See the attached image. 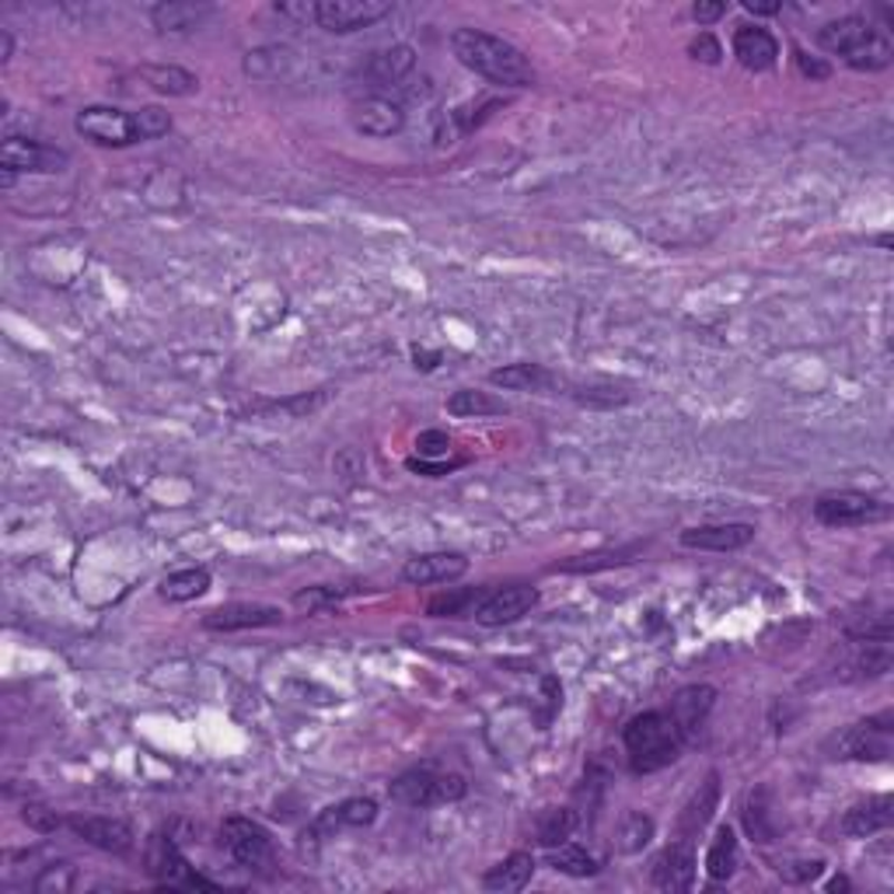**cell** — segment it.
<instances>
[{
  "mask_svg": "<svg viewBox=\"0 0 894 894\" xmlns=\"http://www.w3.org/2000/svg\"><path fill=\"white\" fill-rule=\"evenodd\" d=\"M716 804H720V776H716V772H710L706 783L692 793V801H689L685 811L679 814V835H682V838H695L699 832H703V828L710 825V817H713Z\"/></svg>",
  "mask_w": 894,
  "mask_h": 894,
  "instance_id": "cb8c5ba5",
  "label": "cell"
},
{
  "mask_svg": "<svg viewBox=\"0 0 894 894\" xmlns=\"http://www.w3.org/2000/svg\"><path fill=\"white\" fill-rule=\"evenodd\" d=\"M741 8L752 11V14H780L783 0H741Z\"/></svg>",
  "mask_w": 894,
  "mask_h": 894,
  "instance_id": "c3c4849f",
  "label": "cell"
},
{
  "mask_svg": "<svg viewBox=\"0 0 894 894\" xmlns=\"http://www.w3.org/2000/svg\"><path fill=\"white\" fill-rule=\"evenodd\" d=\"M570 399L587 409H619L630 402V392L615 389V384H576L570 389Z\"/></svg>",
  "mask_w": 894,
  "mask_h": 894,
  "instance_id": "74e56055",
  "label": "cell"
},
{
  "mask_svg": "<svg viewBox=\"0 0 894 894\" xmlns=\"http://www.w3.org/2000/svg\"><path fill=\"white\" fill-rule=\"evenodd\" d=\"M713 706H716V689L713 685H689V689H682L679 695L671 699L667 713L682 727L685 741H692L699 731H703V723L713 713Z\"/></svg>",
  "mask_w": 894,
  "mask_h": 894,
  "instance_id": "44dd1931",
  "label": "cell"
},
{
  "mask_svg": "<svg viewBox=\"0 0 894 894\" xmlns=\"http://www.w3.org/2000/svg\"><path fill=\"white\" fill-rule=\"evenodd\" d=\"M465 573H469V560L462 552H426V555H416V560H409L402 566V580L405 584H416V587L451 584V580L465 576Z\"/></svg>",
  "mask_w": 894,
  "mask_h": 894,
  "instance_id": "d6986e66",
  "label": "cell"
},
{
  "mask_svg": "<svg viewBox=\"0 0 894 894\" xmlns=\"http://www.w3.org/2000/svg\"><path fill=\"white\" fill-rule=\"evenodd\" d=\"M283 612L277 605H259V601H231L203 615L207 633H238V630H265V625H280Z\"/></svg>",
  "mask_w": 894,
  "mask_h": 894,
  "instance_id": "9a60e30c",
  "label": "cell"
},
{
  "mask_svg": "<svg viewBox=\"0 0 894 894\" xmlns=\"http://www.w3.org/2000/svg\"><path fill=\"white\" fill-rule=\"evenodd\" d=\"M622 744L636 776H650V772H661L679 762L689 741L667 710H646L625 723Z\"/></svg>",
  "mask_w": 894,
  "mask_h": 894,
  "instance_id": "7a4b0ae2",
  "label": "cell"
},
{
  "mask_svg": "<svg viewBox=\"0 0 894 894\" xmlns=\"http://www.w3.org/2000/svg\"><path fill=\"white\" fill-rule=\"evenodd\" d=\"M891 713L863 720L832 737V759L842 762H887L891 759Z\"/></svg>",
  "mask_w": 894,
  "mask_h": 894,
  "instance_id": "8992f818",
  "label": "cell"
},
{
  "mask_svg": "<svg viewBox=\"0 0 894 894\" xmlns=\"http://www.w3.org/2000/svg\"><path fill=\"white\" fill-rule=\"evenodd\" d=\"M734 870H737V835L731 825H720L706 853V877L713 884H723L734 877Z\"/></svg>",
  "mask_w": 894,
  "mask_h": 894,
  "instance_id": "83f0119b",
  "label": "cell"
},
{
  "mask_svg": "<svg viewBox=\"0 0 894 894\" xmlns=\"http://www.w3.org/2000/svg\"><path fill=\"white\" fill-rule=\"evenodd\" d=\"M828 891H850V881H845V877H835V881L828 884Z\"/></svg>",
  "mask_w": 894,
  "mask_h": 894,
  "instance_id": "816d5d0a",
  "label": "cell"
},
{
  "mask_svg": "<svg viewBox=\"0 0 894 894\" xmlns=\"http://www.w3.org/2000/svg\"><path fill=\"white\" fill-rule=\"evenodd\" d=\"M378 817V804L371 796H350V801L329 807L319 821H315V832H332V828H368L374 825Z\"/></svg>",
  "mask_w": 894,
  "mask_h": 894,
  "instance_id": "484cf974",
  "label": "cell"
},
{
  "mask_svg": "<svg viewBox=\"0 0 894 894\" xmlns=\"http://www.w3.org/2000/svg\"><path fill=\"white\" fill-rule=\"evenodd\" d=\"M0 164L4 172H36V175H57L70 164V154L53 148V143H39L26 137H8L0 143Z\"/></svg>",
  "mask_w": 894,
  "mask_h": 894,
  "instance_id": "8fae6325",
  "label": "cell"
},
{
  "mask_svg": "<svg viewBox=\"0 0 894 894\" xmlns=\"http://www.w3.org/2000/svg\"><path fill=\"white\" fill-rule=\"evenodd\" d=\"M148 874L158 887H168V891H217L213 881H207L203 874H197V870L189 866L179 842L161 832L151 835L148 842Z\"/></svg>",
  "mask_w": 894,
  "mask_h": 894,
  "instance_id": "5b68a950",
  "label": "cell"
},
{
  "mask_svg": "<svg viewBox=\"0 0 894 894\" xmlns=\"http://www.w3.org/2000/svg\"><path fill=\"white\" fill-rule=\"evenodd\" d=\"M776 874H780L786 884H811V881H817L821 874H825V860H807V856H801V860H783V863L776 866Z\"/></svg>",
  "mask_w": 894,
  "mask_h": 894,
  "instance_id": "ab89813d",
  "label": "cell"
},
{
  "mask_svg": "<svg viewBox=\"0 0 894 894\" xmlns=\"http://www.w3.org/2000/svg\"><path fill=\"white\" fill-rule=\"evenodd\" d=\"M133 119H137L140 140H158V137H164L168 130H172V115H168L164 109H158V106H143V109H137Z\"/></svg>",
  "mask_w": 894,
  "mask_h": 894,
  "instance_id": "60d3db41",
  "label": "cell"
},
{
  "mask_svg": "<svg viewBox=\"0 0 894 894\" xmlns=\"http://www.w3.org/2000/svg\"><path fill=\"white\" fill-rule=\"evenodd\" d=\"M650 881H654L657 891H671V894H682V891H692L695 884V842L692 838H671L661 856L650 866Z\"/></svg>",
  "mask_w": 894,
  "mask_h": 894,
  "instance_id": "7c38bea8",
  "label": "cell"
},
{
  "mask_svg": "<svg viewBox=\"0 0 894 894\" xmlns=\"http://www.w3.org/2000/svg\"><path fill=\"white\" fill-rule=\"evenodd\" d=\"M213 14L210 4H192V0H168V4H154L151 8V21L158 32H197L203 21Z\"/></svg>",
  "mask_w": 894,
  "mask_h": 894,
  "instance_id": "603a6c76",
  "label": "cell"
},
{
  "mask_svg": "<svg viewBox=\"0 0 894 894\" xmlns=\"http://www.w3.org/2000/svg\"><path fill=\"white\" fill-rule=\"evenodd\" d=\"M26 821L36 828V832H57L60 828V817L53 811H46V807H26Z\"/></svg>",
  "mask_w": 894,
  "mask_h": 894,
  "instance_id": "7dc6e473",
  "label": "cell"
},
{
  "mask_svg": "<svg viewBox=\"0 0 894 894\" xmlns=\"http://www.w3.org/2000/svg\"><path fill=\"white\" fill-rule=\"evenodd\" d=\"M891 825H894V796L891 793L866 796V801L853 804L850 811L842 814V835H850V838L881 835Z\"/></svg>",
  "mask_w": 894,
  "mask_h": 894,
  "instance_id": "ffe728a7",
  "label": "cell"
},
{
  "mask_svg": "<svg viewBox=\"0 0 894 894\" xmlns=\"http://www.w3.org/2000/svg\"><path fill=\"white\" fill-rule=\"evenodd\" d=\"M332 601H340V591H332V587H308V591L294 594V605L301 612H319V609L332 605Z\"/></svg>",
  "mask_w": 894,
  "mask_h": 894,
  "instance_id": "b9f144b4",
  "label": "cell"
},
{
  "mask_svg": "<svg viewBox=\"0 0 894 894\" xmlns=\"http://www.w3.org/2000/svg\"><path fill=\"white\" fill-rule=\"evenodd\" d=\"M277 11L280 14H287V18H301V21H315V4H277Z\"/></svg>",
  "mask_w": 894,
  "mask_h": 894,
  "instance_id": "681fc988",
  "label": "cell"
},
{
  "mask_svg": "<svg viewBox=\"0 0 894 894\" xmlns=\"http://www.w3.org/2000/svg\"><path fill=\"white\" fill-rule=\"evenodd\" d=\"M549 866L555 870V874H566V877H594L597 874V860L587 850H580V845H570V842L549 850Z\"/></svg>",
  "mask_w": 894,
  "mask_h": 894,
  "instance_id": "836d02e7",
  "label": "cell"
},
{
  "mask_svg": "<svg viewBox=\"0 0 894 894\" xmlns=\"http://www.w3.org/2000/svg\"><path fill=\"white\" fill-rule=\"evenodd\" d=\"M350 123L356 133L384 140V137H395L405 130V109H402V102L389 99V94H364V99L353 106Z\"/></svg>",
  "mask_w": 894,
  "mask_h": 894,
  "instance_id": "5bb4252c",
  "label": "cell"
},
{
  "mask_svg": "<svg viewBox=\"0 0 894 894\" xmlns=\"http://www.w3.org/2000/svg\"><path fill=\"white\" fill-rule=\"evenodd\" d=\"M689 57L692 60H699V63H720V57H723V46L710 36V32H699L692 42H689Z\"/></svg>",
  "mask_w": 894,
  "mask_h": 894,
  "instance_id": "7bdbcfd3",
  "label": "cell"
},
{
  "mask_svg": "<svg viewBox=\"0 0 894 894\" xmlns=\"http://www.w3.org/2000/svg\"><path fill=\"white\" fill-rule=\"evenodd\" d=\"M486 594L490 591H448V594H438V597H430L426 615H433V619H462V615H472V609H479Z\"/></svg>",
  "mask_w": 894,
  "mask_h": 894,
  "instance_id": "e575fe53",
  "label": "cell"
},
{
  "mask_svg": "<svg viewBox=\"0 0 894 894\" xmlns=\"http://www.w3.org/2000/svg\"><path fill=\"white\" fill-rule=\"evenodd\" d=\"M576 825H580L576 811H570V807H545L539 814V821H535V838H539V845H545V850H555V845L570 842V835L576 832Z\"/></svg>",
  "mask_w": 894,
  "mask_h": 894,
  "instance_id": "f546056e",
  "label": "cell"
},
{
  "mask_svg": "<svg viewBox=\"0 0 894 894\" xmlns=\"http://www.w3.org/2000/svg\"><path fill=\"white\" fill-rule=\"evenodd\" d=\"M451 53L458 63L469 67L472 74L490 81L496 88H535L539 74L531 60L518 50L514 42L490 36L482 29H454L451 32Z\"/></svg>",
  "mask_w": 894,
  "mask_h": 894,
  "instance_id": "6da1fadb",
  "label": "cell"
},
{
  "mask_svg": "<svg viewBox=\"0 0 894 894\" xmlns=\"http://www.w3.org/2000/svg\"><path fill=\"white\" fill-rule=\"evenodd\" d=\"M535 877V856L531 853H511L503 863H496L486 877H482V887L493 894H514L524 891Z\"/></svg>",
  "mask_w": 894,
  "mask_h": 894,
  "instance_id": "d4e9b609",
  "label": "cell"
},
{
  "mask_svg": "<svg viewBox=\"0 0 894 894\" xmlns=\"http://www.w3.org/2000/svg\"><path fill=\"white\" fill-rule=\"evenodd\" d=\"M11 50H14V39L8 29H0V63H8L11 60Z\"/></svg>",
  "mask_w": 894,
  "mask_h": 894,
  "instance_id": "f907efd6",
  "label": "cell"
},
{
  "mask_svg": "<svg viewBox=\"0 0 894 894\" xmlns=\"http://www.w3.org/2000/svg\"><path fill=\"white\" fill-rule=\"evenodd\" d=\"M817 46L825 53H835L845 67L863 70V74H877V70H887L894 63L891 39L881 29L870 26L866 18H856V14L821 26Z\"/></svg>",
  "mask_w": 894,
  "mask_h": 894,
  "instance_id": "3957f363",
  "label": "cell"
},
{
  "mask_svg": "<svg viewBox=\"0 0 894 894\" xmlns=\"http://www.w3.org/2000/svg\"><path fill=\"white\" fill-rule=\"evenodd\" d=\"M416 70V53L409 46H389V50H378L360 67V78L368 81L371 94H381L384 88H402L409 74Z\"/></svg>",
  "mask_w": 894,
  "mask_h": 894,
  "instance_id": "e0dca14e",
  "label": "cell"
},
{
  "mask_svg": "<svg viewBox=\"0 0 894 894\" xmlns=\"http://www.w3.org/2000/svg\"><path fill=\"white\" fill-rule=\"evenodd\" d=\"M221 845L234 856L238 866L259 870V866H270L273 863V838L252 817H224Z\"/></svg>",
  "mask_w": 894,
  "mask_h": 894,
  "instance_id": "30bf717a",
  "label": "cell"
},
{
  "mask_svg": "<svg viewBox=\"0 0 894 894\" xmlns=\"http://www.w3.org/2000/svg\"><path fill=\"white\" fill-rule=\"evenodd\" d=\"M210 591V573L203 566H189V570H179V573H168L161 580L158 594L164 601H172V605H185V601H197Z\"/></svg>",
  "mask_w": 894,
  "mask_h": 894,
  "instance_id": "f1b7e54d",
  "label": "cell"
},
{
  "mask_svg": "<svg viewBox=\"0 0 894 894\" xmlns=\"http://www.w3.org/2000/svg\"><path fill=\"white\" fill-rule=\"evenodd\" d=\"M752 539H755V524H744V521L699 524V528H685L679 535L685 549H706V552H737L744 545H752Z\"/></svg>",
  "mask_w": 894,
  "mask_h": 894,
  "instance_id": "ac0fdd59",
  "label": "cell"
},
{
  "mask_svg": "<svg viewBox=\"0 0 894 894\" xmlns=\"http://www.w3.org/2000/svg\"><path fill=\"white\" fill-rule=\"evenodd\" d=\"M490 384L506 392H545L552 384H560V378L545 371L542 364H511V368L490 371Z\"/></svg>",
  "mask_w": 894,
  "mask_h": 894,
  "instance_id": "4316f807",
  "label": "cell"
},
{
  "mask_svg": "<svg viewBox=\"0 0 894 894\" xmlns=\"http://www.w3.org/2000/svg\"><path fill=\"white\" fill-rule=\"evenodd\" d=\"M389 14H392V0H319L315 26L332 36H350V32L378 26V21Z\"/></svg>",
  "mask_w": 894,
  "mask_h": 894,
  "instance_id": "ba28073f",
  "label": "cell"
},
{
  "mask_svg": "<svg viewBox=\"0 0 894 894\" xmlns=\"http://www.w3.org/2000/svg\"><path fill=\"white\" fill-rule=\"evenodd\" d=\"M448 413L451 416H462V420H479V416H503L506 413V402L503 399H493L490 392H475V389H458L451 399H448Z\"/></svg>",
  "mask_w": 894,
  "mask_h": 894,
  "instance_id": "4dcf8cb0",
  "label": "cell"
},
{
  "mask_svg": "<svg viewBox=\"0 0 894 894\" xmlns=\"http://www.w3.org/2000/svg\"><path fill=\"white\" fill-rule=\"evenodd\" d=\"M654 832H657V825H654V817H650V814H643V811L622 814L619 832H615V835H619V838H615L619 853H625V856L643 853L646 845H650V838H654Z\"/></svg>",
  "mask_w": 894,
  "mask_h": 894,
  "instance_id": "1f68e13d",
  "label": "cell"
},
{
  "mask_svg": "<svg viewBox=\"0 0 894 894\" xmlns=\"http://www.w3.org/2000/svg\"><path fill=\"white\" fill-rule=\"evenodd\" d=\"M535 605H539V591L535 587L511 584V587L490 591L486 597H482V605L472 612V619L479 625H486V630H496V625H511V622L524 619Z\"/></svg>",
  "mask_w": 894,
  "mask_h": 894,
  "instance_id": "4fadbf2b",
  "label": "cell"
},
{
  "mask_svg": "<svg viewBox=\"0 0 894 894\" xmlns=\"http://www.w3.org/2000/svg\"><path fill=\"white\" fill-rule=\"evenodd\" d=\"M78 884V870L70 863H50L39 870V877L32 881L36 894H70Z\"/></svg>",
  "mask_w": 894,
  "mask_h": 894,
  "instance_id": "f35d334b",
  "label": "cell"
},
{
  "mask_svg": "<svg viewBox=\"0 0 894 894\" xmlns=\"http://www.w3.org/2000/svg\"><path fill=\"white\" fill-rule=\"evenodd\" d=\"M67 828L74 832L78 838H84L88 845L102 853H112V856H130L133 853V828L127 821L119 817H94V814H78V817H67Z\"/></svg>",
  "mask_w": 894,
  "mask_h": 894,
  "instance_id": "2e32d148",
  "label": "cell"
},
{
  "mask_svg": "<svg viewBox=\"0 0 894 894\" xmlns=\"http://www.w3.org/2000/svg\"><path fill=\"white\" fill-rule=\"evenodd\" d=\"M793 60H796V70H801V74L811 78V81H828V78H832V67H828L825 60H817V57L804 53V50H796Z\"/></svg>",
  "mask_w": 894,
  "mask_h": 894,
  "instance_id": "f6af8a7d",
  "label": "cell"
},
{
  "mask_svg": "<svg viewBox=\"0 0 894 894\" xmlns=\"http://www.w3.org/2000/svg\"><path fill=\"white\" fill-rule=\"evenodd\" d=\"M392 801L405 804V807H438V804H454L469 793L465 776L458 772H441L438 765H416L402 772L399 780H392L389 786Z\"/></svg>",
  "mask_w": 894,
  "mask_h": 894,
  "instance_id": "277c9868",
  "label": "cell"
},
{
  "mask_svg": "<svg viewBox=\"0 0 894 894\" xmlns=\"http://www.w3.org/2000/svg\"><path fill=\"white\" fill-rule=\"evenodd\" d=\"M891 518V506L856 493V490H838V493H825L817 496L814 503V521L825 528H863V524H877Z\"/></svg>",
  "mask_w": 894,
  "mask_h": 894,
  "instance_id": "52a82bcc",
  "label": "cell"
},
{
  "mask_svg": "<svg viewBox=\"0 0 894 894\" xmlns=\"http://www.w3.org/2000/svg\"><path fill=\"white\" fill-rule=\"evenodd\" d=\"M734 57L744 70H769L776 67L780 60V42L772 32L759 29V26H741L734 32Z\"/></svg>",
  "mask_w": 894,
  "mask_h": 894,
  "instance_id": "7402d4cb",
  "label": "cell"
},
{
  "mask_svg": "<svg viewBox=\"0 0 894 894\" xmlns=\"http://www.w3.org/2000/svg\"><path fill=\"white\" fill-rule=\"evenodd\" d=\"M633 552L636 549H619V552H594V555H576V560H566L552 570H563V573H597V570H612V566H625L633 563Z\"/></svg>",
  "mask_w": 894,
  "mask_h": 894,
  "instance_id": "8d00e7d4",
  "label": "cell"
},
{
  "mask_svg": "<svg viewBox=\"0 0 894 894\" xmlns=\"http://www.w3.org/2000/svg\"><path fill=\"white\" fill-rule=\"evenodd\" d=\"M772 817V807H769V790H755L747 796V807H744V825H747V835L755 842H772L776 838V825H769Z\"/></svg>",
  "mask_w": 894,
  "mask_h": 894,
  "instance_id": "d590c367",
  "label": "cell"
},
{
  "mask_svg": "<svg viewBox=\"0 0 894 894\" xmlns=\"http://www.w3.org/2000/svg\"><path fill=\"white\" fill-rule=\"evenodd\" d=\"M140 78L148 81L154 91H161V94H192L200 88V81H197V74H189V70H182V67H175V63H168V67H158V63H151V67H140Z\"/></svg>",
  "mask_w": 894,
  "mask_h": 894,
  "instance_id": "d6a6232c",
  "label": "cell"
},
{
  "mask_svg": "<svg viewBox=\"0 0 894 894\" xmlns=\"http://www.w3.org/2000/svg\"><path fill=\"white\" fill-rule=\"evenodd\" d=\"M74 130L99 143V148H130V143L140 140V130H137V119L123 109H112V106H88L78 112L74 119Z\"/></svg>",
  "mask_w": 894,
  "mask_h": 894,
  "instance_id": "9c48e42d",
  "label": "cell"
},
{
  "mask_svg": "<svg viewBox=\"0 0 894 894\" xmlns=\"http://www.w3.org/2000/svg\"><path fill=\"white\" fill-rule=\"evenodd\" d=\"M416 451H420V458H448L451 438L444 430H423L416 438Z\"/></svg>",
  "mask_w": 894,
  "mask_h": 894,
  "instance_id": "ee69618b",
  "label": "cell"
},
{
  "mask_svg": "<svg viewBox=\"0 0 894 894\" xmlns=\"http://www.w3.org/2000/svg\"><path fill=\"white\" fill-rule=\"evenodd\" d=\"M723 14H727V4H723V0H699V4H692V18L699 21V26H713V21H720Z\"/></svg>",
  "mask_w": 894,
  "mask_h": 894,
  "instance_id": "bcb514c9",
  "label": "cell"
}]
</instances>
